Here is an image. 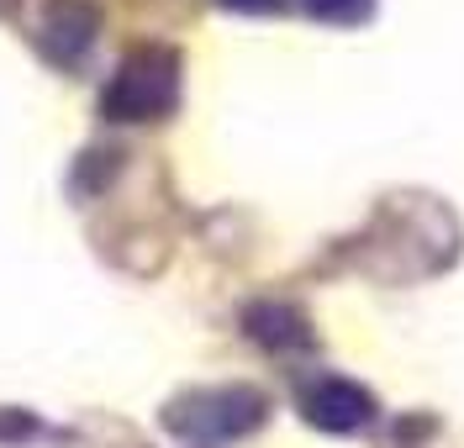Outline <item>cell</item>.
<instances>
[{
    "label": "cell",
    "mask_w": 464,
    "mask_h": 448,
    "mask_svg": "<svg viewBox=\"0 0 464 448\" xmlns=\"http://www.w3.org/2000/svg\"><path fill=\"white\" fill-rule=\"evenodd\" d=\"M174 100H179V59L164 48H143L121 63L101 106L111 121H159Z\"/></svg>",
    "instance_id": "1"
},
{
    "label": "cell",
    "mask_w": 464,
    "mask_h": 448,
    "mask_svg": "<svg viewBox=\"0 0 464 448\" xmlns=\"http://www.w3.org/2000/svg\"><path fill=\"white\" fill-rule=\"evenodd\" d=\"M164 422L174 433H185V438H237V433H254L264 422V396L243 386L196 390V396L174 401Z\"/></svg>",
    "instance_id": "2"
},
{
    "label": "cell",
    "mask_w": 464,
    "mask_h": 448,
    "mask_svg": "<svg viewBox=\"0 0 464 448\" xmlns=\"http://www.w3.org/2000/svg\"><path fill=\"white\" fill-rule=\"evenodd\" d=\"M95 32H101V16H95L90 0H58L53 11L43 16V27H37V48H43L48 63L69 69V63H80L90 53Z\"/></svg>",
    "instance_id": "3"
},
{
    "label": "cell",
    "mask_w": 464,
    "mask_h": 448,
    "mask_svg": "<svg viewBox=\"0 0 464 448\" xmlns=\"http://www.w3.org/2000/svg\"><path fill=\"white\" fill-rule=\"evenodd\" d=\"M301 412L322 433H364L375 422V401L353 386V380H317V386L301 396Z\"/></svg>",
    "instance_id": "4"
},
{
    "label": "cell",
    "mask_w": 464,
    "mask_h": 448,
    "mask_svg": "<svg viewBox=\"0 0 464 448\" xmlns=\"http://www.w3.org/2000/svg\"><path fill=\"white\" fill-rule=\"evenodd\" d=\"M248 332H254L259 343H269V348L301 343V338H306V332H301V317L285 311V306H254V311H248Z\"/></svg>",
    "instance_id": "5"
},
{
    "label": "cell",
    "mask_w": 464,
    "mask_h": 448,
    "mask_svg": "<svg viewBox=\"0 0 464 448\" xmlns=\"http://www.w3.org/2000/svg\"><path fill=\"white\" fill-rule=\"evenodd\" d=\"M306 11L317 22H333V27H359V22H370L375 0H306Z\"/></svg>",
    "instance_id": "6"
},
{
    "label": "cell",
    "mask_w": 464,
    "mask_h": 448,
    "mask_svg": "<svg viewBox=\"0 0 464 448\" xmlns=\"http://www.w3.org/2000/svg\"><path fill=\"white\" fill-rule=\"evenodd\" d=\"M227 11H243V16H269V11H280V0H222Z\"/></svg>",
    "instance_id": "7"
}]
</instances>
